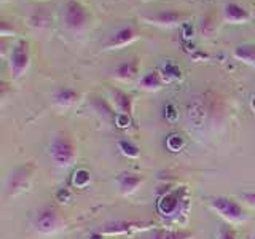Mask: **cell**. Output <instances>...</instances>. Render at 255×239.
<instances>
[{"mask_svg": "<svg viewBox=\"0 0 255 239\" xmlns=\"http://www.w3.org/2000/svg\"><path fill=\"white\" fill-rule=\"evenodd\" d=\"M50 156L53 161L61 167H69L77 159V147L67 134L58 132L50 143Z\"/></svg>", "mask_w": 255, "mask_h": 239, "instance_id": "6da1fadb", "label": "cell"}, {"mask_svg": "<svg viewBox=\"0 0 255 239\" xmlns=\"http://www.w3.org/2000/svg\"><path fill=\"white\" fill-rule=\"evenodd\" d=\"M211 209L217 212L220 217L228 223H243L247 220V212L243 206L233 198L228 196H211L209 198Z\"/></svg>", "mask_w": 255, "mask_h": 239, "instance_id": "7a4b0ae2", "label": "cell"}, {"mask_svg": "<svg viewBox=\"0 0 255 239\" xmlns=\"http://www.w3.org/2000/svg\"><path fill=\"white\" fill-rule=\"evenodd\" d=\"M90 22V14L86 8L77 2V0H69L62 8V24L64 27L70 32H82L86 29Z\"/></svg>", "mask_w": 255, "mask_h": 239, "instance_id": "3957f363", "label": "cell"}, {"mask_svg": "<svg viewBox=\"0 0 255 239\" xmlns=\"http://www.w3.org/2000/svg\"><path fill=\"white\" fill-rule=\"evenodd\" d=\"M187 195L188 191L185 187L180 188H174L171 191L164 193L158 201V212L163 215V217H174V215H179L182 211V207L187 204Z\"/></svg>", "mask_w": 255, "mask_h": 239, "instance_id": "277c9868", "label": "cell"}, {"mask_svg": "<svg viewBox=\"0 0 255 239\" xmlns=\"http://www.w3.org/2000/svg\"><path fill=\"white\" fill-rule=\"evenodd\" d=\"M34 227L40 235H53L64 227V219L53 207H43L35 215Z\"/></svg>", "mask_w": 255, "mask_h": 239, "instance_id": "5b68a950", "label": "cell"}, {"mask_svg": "<svg viewBox=\"0 0 255 239\" xmlns=\"http://www.w3.org/2000/svg\"><path fill=\"white\" fill-rule=\"evenodd\" d=\"M30 64V50L26 40H18L10 51V70L14 78H19Z\"/></svg>", "mask_w": 255, "mask_h": 239, "instance_id": "8992f818", "label": "cell"}, {"mask_svg": "<svg viewBox=\"0 0 255 239\" xmlns=\"http://www.w3.org/2000/svg\"><path fill=\"white\" fill-rule=\"evenodd\" d=\"M32 175V166H21L18 169H14L10 177H8V183H6V190L8 193H18V191L24 190L29 185Z\"/></svg>", "mask_w": 255, "mask_h": 239, "instance_id": "52a82bcc", "label": "cell"}, {"mask_svg": "<svg viewBox=\"0 0 255 239\" xmlns=\"http://www.w3.org/2000/svg\"><path fill=\"white\" fill-rule=\"evenodd\" d=\"M151 230L150 223H140V222H126V220H120L115 223H110L104 231H101L102 235H126L131 233V231H148Z\"/></svg>", "mask_w": 255, "mask_h": 239, "instance_id": "ba28073f", "label": "cell"}, {"mask_svg": "<svg viewBox=\"0 0 255 239\" xmlns=\"http://www.w3.org/2000/svg\"><path fill=\"white\" fill-rule=\"evenodd\" d=\"M145 177L135 172H122L117 177V183L120 187V191L123 195H132L139 190V187L143 183Z\"/></svg>", "mask_w": 255, "mask_h": 239, "instance_id": "9c48e42d", "label": "cell"}, {"mask_svg": "<svg viewBox=\"0 0 255 239\" xmlns=\"http://www.w3.org/2000/svg\"><path fill=\"white\" fill-rule=\"evenodd\" d=\"M193 233L187 230H169V228H151L143 239H191Z\"/></svg>", "mask_w": 255, "mask_h": 239, "instance_id": "30bf717a", "label": "cell"}, {"mask_svg": "<svg viewBox=\"0 0 255 239\" xmlns=\"http://www.w3.org/2000/svg\"><path fill=\"white\" fill-rule=\"evenodd\" d=\"M223 18L231 24H241V22H247L251 19V13L247 11L243 5L230 2L223 6Z\"/></svg>", "mask_w": 255, "mask_h": 239, "instance_id": "8fae6325", "label": "cell"}, {"mask_svg": "<svg viewBox=\"0 0 255 239\" xmlns=\"http://www.w3.org/2000/svg\"><path fill=\"white\" fill-rule=\"evenodd\" d=\"M135 37H137L135 29L132 26H126V27L118 29L115 34L107 40L106 46L107 48H122V46H126L131 42H134Z\"/></svg>", "mask_w": 255, "mask_h": 239, "instance_id": "7c38bea8", "label": "cell"}, {"mask_svg": "<svg viewBox=\"0 0 255 239\" xmlns=\"http://www.w3.org/2000/svg\"><path fill=\"white\" fill-rule=\"evenodd\" d=\"M112 99H114L115 107L120 110V114L132 115V98L122 90H112Z\"/></svg>", "mask_w": 255, "mask_h": 239, "instance_id": "4fadbf2b", "label": "cell"}, {"mask_svg": "<svg viewBox=\"0 0 255 239\" xmlns=\"http://www.w3.org/2000/svg\"><path fill=\"white\" fill-rule=\"evenodd\" d=\"M164 82H166V80H164L161 72H159V70H150L140 78L139 86L142 88V90L153 91V90H159Z\"/></svg>", "mask_w": 255, "mask_h": 239, "instance_id": "5bb4252c", "label": "cell"}, {"mask_svg": "<svg viewBox=\"0 0 255 239\" xmlns=\"http://www.w3.org/2000/svg\"><path fill=\"white\" fill-rule=\"evenodd\" d=\"M137 74H139V59L137 58L125 61L117 67V77L120 80H131Z\"/></svg>", "mask_w": 255, "mask_h": 239, "instance_id": "9a60e30c", "label": "cell"}, {"mask_svg": "<svg viewBox=\"0 0 255 239\" xmlns=\"http://www.w3.org/2000/svg\"><path fill=\"white\" fill-rule=\"evenodd\" d=\"M235 58L243 61L246 64H251V66H255V43H243L238 45L235 48Z\"/></svg>", "mask_w": 255, "mask_h": 239, "instance_id": "2e32d148", "label": "cell"}, {"mask_svg": "<svg viewBox=\"0 0 255 239\" xmlns=\"http://www.w3.org/2000/svg\"><path fill=\"white\" fill-rule=\"evenodd\" d=\"M78 99V93L72 88H61L54 93V102L61 107H69Z\"/></svg>", "mask_w": 255, "mask_h": 239, "instance_id": "e0dca14e", "label": "cell"}, {"mask_svg": "<svg viewBox=\"0 0 255 239\" xmlns=\"http://www.w3.org/2000/svg\"><path fill=\"white\" fill-rule=\"evenodd\" d=\"M151 19L158 24H163V26H172V24H177L179 21L183 19V14L174 10H163L158 11Z\"/></svg>", "mask_w": 255, "mask_h": 239, "instance_id": "ac0fdd59", "label": "cell"}, {"mask_svg": "<svg viewBox=\"0 0 255 239\" xmlns=\"http://www.w3.org/2000/svg\"><path fill=\"white\" fill-rule=\"evenodd\" d=\"M118 148H120V151H122V155H125L128 158H137L140 155V148L135 145L134 142L126 140V139L118 142Z\"/></svg>", "mask_w": 255, "mask_h": 239, "instance_id": "d6986e66", "label": "cell"}, {"mask_svg": "<svg viewBox=\"0 0 255 239\" xmlns=\"http://www.w3.org/2000/svg\"><path fill=\"white\" fill-rule=\"evenodd\" d=\"M91 182V175L86 169H77L72 175V185L77 187V188H85L90 185Z\"/></svg>", "mask_w": 255, "mask_h": 239, "instance_id": "ffe728a7", "label": "cell"}, {"mask_svg": "<svg viewBox=\"0 0 255 239\" xmlns=\"http://www.w3.org/2000/svg\"><path fill=\"white\" fill-rule=\"evenodd\" d=\"M30 26L32 27H43L48 24V21H50V18H48V14L43 11V10H38L35 11L34 14L30 16Z\"/></svg>", "mask_w": 255, "mask_h": 239, "instance_id": "44dd1931", "label": "cell"}, {"mask_svg": "<svg viewBox=\"0 0 255 239\" xmlns=\"http://www.w3.org/2000/svg\"><path fill=\"white\" fill-rule=\"evenodd\" d=\"M183 143L185 142H183V137L180 134H171L166 140V145L171 151H179L183 147Z\"/></svg>", "mask_w": 255, "mask_h": 239, "instance_id": "7402d4cb", "label": "cell"}, {"mask_svg": "<svg viewBox=\"0 0 255 239\" xmlns=\"http://www.w3.org/2000/svg\"><path fill=\"white\" fill-rule=\"evenodd\" d=\"M161 74L166 82L167 80H175V78H180V69L177 66H174V64H167Z\"/></svg>", "mask_w": 255, "mask_h": 239, "instance_id": "603a6c76", "label": "cell"}, {"mask_svg": "<svg viewBox=\"0 0 255 239\" xmlns=\"http://www.w3.org/2000/svg\"><path fill=\"white\" fill-rule=\"evenodd\" d=\"M217 239H238V236L230 225H222L217 231Z\"/></svg>", "mask_w": 255, "mask_h": 239, "instance_id": "cb8c5ba5", "label": "cell"}, {"mask_svg": "<svg viewBox=\"0 0 255 239\" xmlns=\"http://www.w3.org/2000/svg\"><path fill=\"white\" fill-rule=\"evenodd\" d=\"M243 198H244V201H246L247 204L252 206V207H255V193H244Z\"/></svg>", "mask_w": 255, "mask_h": 239, "instance_id": "d4e9b609", "label": "cell"}, {"mask_svg": "<svg viewBox=\"0 0 255 239\" xmlns=\"http://www.w3.org/2000/svg\"><path fill=\"white\" fill-rule=\"evenodd\" d=\"M90 239H102V233H94L90 236Z\"/></svg>", "mask_w": 255, "mask_h": 239, "instance_id": "484cf974", "label": "cell"}, {"mask_svg": "<svg viewBox=\"0 0 255 239\" xmlns=\"http://www.w3.org/2000/svg\"><path fill=\"white\" fill-rule=\"evenodd\" d=\"M251 109L255 112V94H254L252 98H251Z\"/></svg>", "mask_w": 255, "mask_h": 239, "instance_id": "4316f807", "label": "cell"}, {"mask_svg": "<svg viewBox=\"0 0 255 239\" xmlns=\"http://www.w3.org/2000/svg\"><path fill=\"white\" fill-rule=\"evenodd\" d=\"M249 239H255V236H251V238H249Z\"/></svg>", "mask_w": 255, "mask_h": 239, "instance_id": "83f0119b", "label": "cell"}, {"mask_svg": "<svg viewBox=\"0 0 255 239\" xmlns=\"http://www.w3.org/2000/svg\"><path fill=\"white\" fill-rule=\"evenodd\" d=\"M254 10H255V6H254Z\"/></svg>", "mask_w": 255, "mask_h": 239, "instance_id": "f1b7e54d", "label": "cell"}]
</instances>
